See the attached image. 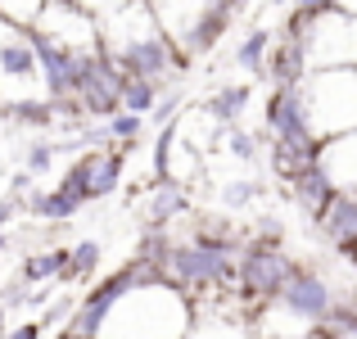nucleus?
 <instances>
[{
	"mask_svg": "<svg viewBox=\"0 0 357 339\" xmlns=\"http://www.w3.org/2000/svg\"><path fill=\"white\" fill-rule=\"evenodd\" d=\"M167 253H172V235H167V231H145V235H140V244H136V253H131V258L158 271V267H163V258H167Z\"/></svg>",
	"mask_w": 357,
	"mask_h": 339,
	"instance_id": "obj_28",
	"label": "nucleus"
},
{
	"mask_svg": "<svg viewBox=\"0 0 357 339\" xmlns=\"http://www.w3.org/2000/svg\"><path fill=\"white\" fill-rule=\"evenodd\" d=\"M14 213H18V199H14V195H5V199H0V235H9V222H14Z\"/></svg>",
	"mask_w": 357,
	"mask_h": 339,
	"instance_id": "obj_39",
	"label": "nucleus"
},
{
	"mask_svg": "<svg viewBox=\"0 0 357 339\" xmlns=\"http://www.w3.org/2000/svg\"><path fill=\"white\" fill-rule=\"evenodd\" d=\"M321 163H326V172H331V181L340 186V190H357V131L326 140Z\"/></svg>",
	"mask_w": 357,
	"mask_h": 339,
	"instance_id": "obj_16",
	"label": "nucleus"
},
{
	"mask_svg": "<svg viewBox=\"0 0 357 339\" xmlns=\"http://www.w3.org/2000/svg\"><path fill=\"white\" fill-rule=\"evenodd\" d=\"M5 339H45V326L41 322H23V326H14Z\"/></svg>",
	"mask_w": 357,
	"mask_h": 339,
	"instance_id": "obj_38",
	"label": "nucleus"
},
{
	"mask_svg": "<svg viewBox=\"0 0 357 339\" xmlns=\"http://www.w3.org/2000/svg\"><path fill=\"white\" fill-rule=\"evenodd\" d=\"M63 267H68V249H36V253L23 258L18 276H23L27 285H50V280L63 276Z\"/></svg>",
	"mask_w": 357,
	"mask_h": 339,
	"instance_id": "obj_21",
	"label": "nucleus"
},
{
	"mask_svg": "<svg viewBox=\"0 0 357 339\" xmlns=\"http://www.w3.org/2000/svg\"><path fill=\"white\" fill-rule=\"evenodd\" d=\"M285 190H289V199L298 204V209L307 213V218H317V213L331 204V195L340 190V186L331 181V172H326V163H312V167H303V172L294 176V181H285Z\"/></svg>",
	"mask_w": 357,
	"mask_h": 339,
	"instance_id": "obj_14",
	"label": "nucleus"
},
{
	"mask_svg": "<svg viewBox=\"0 0 357 339\" xmlns=\"http://www.w3.org/2000/svg\"><path fill=\"white\" fill-rule=\"evenodd\" d=\"M303 105L307 118H312L317 140H335V136H349L357 131V68H321V73H307L303 86Z\"/></svg>",
	"mask_w": 357,
	"mask_h": 339,
	"instance_id": "obj_3",
	"label": "nucleus"
},
{
	"mask_svg": "<svg viewBox=\"0 0 357 339\" xmlns=\"http://www.w3.org/2000/svg\"><path fill=\"white\" fill-rule=\"evenodd\" d=\"M0 82H14V86L41 82L36 50H32V27H14L5 18H0Z\"/></svg>",
	"mask_w": 357,
	"mask_h": 339,
	"instance_id": "obj_11",
	"label": "nucleus"
},
{
	"mask_svg": "<svg viewBox=\"0 0 357 339\" xmlns=\"http://www.w3.org/2000/svg\"><path fill=\"white\" fill-rule=\"evenodd\" d=\"M73 100L82 105V113L100 122H109L114 113H122V73L114 68V59H109L105 50L96 54H82V68H77V91H73Z\"/></svg>",
	"mask_w": 357,
	"mask_h": 339,
	"instance_id": "obj_7",
	"label": "nucleus"
},
{
	"mask_svg": "<svg viewBox=\"0 0 357 339\" xmlns=\"http://www.w3.org/2000/svg\"><path fill=\"white\" fill-rule=\"evenodd\" d=\"M27 294H32V285H27V280L18 276V280H9V285L0 289V303H5L9 312H14V308H23V303H27Z\"/></svg>",
	"mask_w": 357,
	"mask_h": 339,
	"instance_id": "obj_35",
	"label": "nucleus"
},
{
	"mask_svg": "<svg viewBox=\"0 0 357 339\" xmlns=\"http://www.w3.org/2000/svg\"><path fill=\"white\" fill-rule=\"evenodd\" d=\"M50 5V0H0V18L14 27H36V18H41V9Z\"/></svg>",
	"mask_w": 357,
	"mask_h": 339,
	"instance_id": "obj_31",
	"label": "nucleus"
},
{
	"mask_svg": "<svg viewBox=\"0 0 357 339\" xmlns=\"http://www.w3.org/2000/svg\"><path fill=\"white\" fill-rule=\"evenodd\" d=\"M317 231L331 240V249L340 253H353L357 249V190H335L331 204H326L321 213H317Z\"/></svg>",
	"mask_w": 357,
	"mask_h": 339,
	"instance_id": "obj_13",
	"label": "nucleus"
},
{
	"mask_svg": "<svg viewBox=\"0 0 357 339\" xmlns=\"http://www.w3.org/2000/svg\"><path fill=\"white\" fill-rule=\"evenodd\" d=\"M335 303H340V289H335L317 267L298 262V271L285 280V289H280V299H276L271 308H276V312H285L289 322L312 326V331H317V326H321L326 317L335 312Z\"/></svg>",
	"mask_w": 357,
	"mask_h": 339,
	"instance_id": "obj_6",
	"label": "nucleus"
},
{
	"mask_svg": "<svg viewBox=\"0 0 357 339\" xmlns=\"http://www.w3.org/2000/svg\"><path fill=\"white\" fill-rule=\"evenodd\" d=\"M145 136V118L140 113H114L109 118V145H136V140Z\"/></svg>",
	"mask_w": 357,
	"mask_h": 339,
	"instance_id": "obj_30",
	"label": "nucleus"
},
{
	"mask_svg": "<svg viewBox=\"0 0 357 339\" xmlns=\"http://www.w3.org/2000/svg\"><path fill=\"white\" fill-rule=\"evenodd\" d=\"M258 199H262L258 176H240V181H222L218 186V204L227 213H240V209H249V204H258Z\"/></svg>",
	"mask_w": 357,
	"mask_h": 339,
	"instance_id": "obj_25",
	"label": "nucleus"
},
{
	"mask_svg": "<svg viewBox=\"0 0 357 339\" xmlns=\"http://www.w3.org/2000/svg\"><path fill=\"white\" fill-rule=\"evenodd\" d=\"M122 163H127V149H86V154H77L68 167H63L59 176V190L73 195V199L86 209V204L96 199H109V195L122 186Z\"/></svg>",
	"mask_w": 357,
	"mask_h": 339,
	"instance_id": "obj_5",
	"label": "nucleus"
},
{
	"mask_svg": "<svg viewBox=\"0 0 357 339\" xmlns=\"http://www.w3.org/2000/svg\"><path fill=\"white\" fill-rule=\"evenodd\" d=\"M271 45H276V41H271V32H267V27H253V32L244 36L236 50H231V63H236L240 73H249V77H258V73H267Z\"/></svg>",
	"mask_w": 357,
	"mask_h": 339,
	"instance_id": "obj_20",
	"label": "nucleus"
},
{
	"mask_svg": "<svg viewBox=\"0 0 357 339\" xmlns=\"http://www.w3.org/2000/svg\"><path fill=\"white\" fill-rule=\"evenodd\" d=\"M32 50H36V73H41L45 100H73L82 54L68 50V45H59V41H50V36H41V32H32Z\"/></svg>",
	"mask_w": 357,
	"mask_h": 339,
	"instance_id": "obj_9",
	"label": "nucleus"
},
{
	"mask_svg": "<svg viewBox=\"0 0 357 339\" xmlns=\"http://www.w3.org/2000/svg\"><path fill=\"white\" fill-rule=\"evenodd\" d=\"M312 339H357V303L340 299V303H335V312L312 331Z\"/></svg>",
	"mask_w": 357,
	"mask_h": 339,
	"instance_id": "obj_24",
	"label": "nucleus"
},
{
	"mask_svg": "<svg viewBox=\"0 0 357 339\" xmlns=\"http://www.w3.org/2000/svg\"><path fill=\"white\" fill-rule=\"evenodd\" d=\"M185 339H253V335H249V326L231 322V317H204V322L195 317V331Z\"/></svg>",
	"mask_w": 357,
	"mask_h": 339,
	"instance_id": "obj_26",
	"label": "nucleus"
},
{
	"mask_svg": "<svg viewBox=\"0 0 357 339\" xmlns=\"http://www.w3.org/2000/svg\"><path fill=\"white\" fill-rule=\"evenodd\" d=\"M158 100H163V86H158V82L127 77V73H122V109H127V113H140V118H149V113L158 109Z\"/></svg>",
	"mask_w": 357,
	"mask_h": 339,
	"instance_id": "obj_23",
	"label": "nucleus"
},
{
	"mask_svg": "<svg viewBox=\"0 0 357 339\" xmlns=\"http://www.w3.org/2000/svg\"><path fill=\"white\" fill-rule=\"evenodd\" d=\"M23 209L32 213L36 222H54V226H59V222L77 218L82 204L73 199V195H63L59 186H54V190H27V195H23Z\"/></svg>",
	"mask_w": 357,
	"mask_h": 339,
	"instance_id": "obj_18",
	"label": "nucleus"
},
{
	"mask_svg": "<svg viewBox=\"0 0 357 339\" xmlns=\"http://www.w3.org/2000/svg\"><path fill=\"white\" fill-rule=\"evenodd\" d=\"M82 9H91L96 18H109V14H118L122 5H131V0H77Z\"/></svg>",
	"mask_w": 357,
	"mask_h": 339,
	"instance_id": "obj_37",
	"label": "nucleus"
},
{
	"mask_svg": "<svg viewBox=\"0 0 357 339\" xmlns=\"http://www.w3.org/2000/svg\"><path fill=\"white\" fill-rule=\"evenodd\" d=\"M0 335H9V308L0 303Z\"/></svg>",
	"mask_w": 357,
	"mask_h": 339,
	"instance_id": "obj_40",
	"label": "nucleus"
},
{
	"mask_svg": "<svg viewBox=\"0 0 357 339\" xmlns=\"http://www.w3.org/2000/svg\"><path fill=\"white\" fill-rule=\"evenodd\" d=\"M262 122H267V136L271 140H289V145H321L317 131H312V118H307L303 91H276V86H271Z\"/></svg>",
	"mask_w": 357,
	"mask_h": 339,
	"instance_id": "obj_10",
	"label": "nucleus"
},
{
	"mask_svg": "<svg viewBox=\"0 0 357 339\" xmlns=\"http://www.w3.org/2000/svg\"><path fill=\"white\" fill-rule=\"evenodd\" d=\"M0 122L27 127V131H45V127L59 122V109H54V100H45V96H23V100H5V105H0Z\"/></svg>",
	"mask_w": 357,
	"mask_h": 339,
	"instance_id": "obj_15",
	"label": "nucleus"
},
{
	"mask_svg": "<svg viewBox=\"0 0 357 339\" xmlns=\"http://www.w3.org/2000/svg\"><path fill=\"white\" fill-rule=\"evenodd\" d=\"M222 149H227L236 163L253 167V163H258V149H262V145H258V136H253L249 127H240V122H236V127H227V140H222Z\"/></svg>",
	"mask_w": 357,
	"mask_h": 339,
	"instance_id": "obj_27",
	"label": "nucleus"
},
{
	"mask_svg": "<svg viewBox=\"0 0 357 339\" xmlns=\"http://www.w3.org/2000/svg\"><path fill=\"white\" fill-rule=\"evenodd\" d=\"M0 339H5V335H0Z\"/></svg>",
	"mask_w": 357,
	"mask_h": 339,
	"instance_id": "obj_42",
	"label": "nucleus"
},
{
	"mask_svg": "<svg viewBox=\"0 0 357 339\" xmlns=\"http://www.w3.org/2000/svg\"><path fill=\"white\" fill-rule=\"evenodd\" d=\"M294 9L303 18H312V23H321V18H335L344 9V0H294Z\"/></svg>",
	"mask_w": 357,
	"mask_h": 339,
	"instance_id": "obj_32",
	"label": "nucleus"
},
{
	"mask_svg": "<svg viewBox=\"0 0 357 339\" xmlns=\"http://www.w3.org/2000/svg\"><path fill=\"white\" fill-rule=\"evenodd\" d=\"M100 240H77V244H68V267H63V276H59V285H86L91 276L100 271Z\"/></svg>",
	"mask_w": 357,
	"mask_h": 339,
	"instance_id": "obj_22",
	"label": "nucleus"
},
{
	"mask_svg": "<svg viewBox=\"0 0 357 339\" xmlns=\"http://www.w3.org/2000/svg\"><path fill=\"white\" fill-rule=\"evenodd\" d=\"M294 271H298V258H289L285 249H267V244L244 240L240 262H236V294L249 308H271Z\"/></svg>",
	"mask_w": 357,
	"mask_h": 339,
	"instance_id": "obj_4",
	"label": "nucleus"
},
{
	"mask_svg": "<svg viewBox=\"0 0 357 339\" xmlns=\"http://www.w3.org/2000/svg\"><path fill=\"white\" fill-rule=\"evenodd\" d=\"M190 331H195V299L154 280V285L131 289L122 299L100 339H185Z\"/></svg>",
	"mask_w": 357,
	"mask_h": 339,
	"instance_id": "obj_2",
	"label": "nucleus"
},
{
	"mask_svg": "<svg viewBox=\"0 0 357 339\" xmlns=\"http://www.w3.org/2000/svg\"><path fill=\"white\" fill-rule=\"evenodd\" d=\"M176 118H181V96H163V100H158V109L154 113H149V127H167V122H176Z\"/></svg>",
	"mask_w": 357,
	"mask_h": 339,
	"instance_id": "obj_33",
	"label": "nucleus"
},
{
	"mask_svg": "<svg viewBox=\"0 0 357 339\" xmlns=\"http://www.w3.org/2000/svg\"><path fill=\"white\" fill-rule=\"evenodd\" d=\"M249 100H253V86H244V82H222V86L208 96V105H204V109H208L222 127H236L240 113L249 109Z\"/></svg>",
	"mask_w": 357,
	"mask_h": 339,
	"instance_id": "obj_19",
	"label": "nucleus"
},
{
	"mask_svg": "<svg viewBox=\"0 0 357 339\" xmlns=\"http://www.w3.org/2000/svg\"><path fill=\"white\" fill-rule=\"evenodd\" d=\"M59 339H77V335H68V331H63V335H59Z\"/></svg>",
	"mask_w": 357,
	"mask_h": 339,
	"instance_id": "obj_41",
	"label": "nucleus"
},
{
	"mask_svg": "<svg viewBox=\"0 0 357 339\" xmlns=\"http://www.w3.org/2000/svg\"><path fill=\"white\" fill-rule=\"evenodd\" d=\"M190 213V186L181 181H149L145 199H140V226L145 231H167L176 218Z\"/></svg>",
	"mask_w": 357,
	"mask_h": 339,
	"instance_id": "obj_12",
	"label": "nucleus"
},
{
	"mask_svg": "<svg viewBox=\"0 0 357 339\" xmlns=\"http://www.w3.org/2000/svg\"><path fill=\"white\" fill-rule=\"evenodd\" d=\"M73 308H77V303H73V299H59V303H50V308H45V312H41V326H45V331H50V326H68V317H73Z\"/></svg>",
	"mask_w": 357,
	"mask_h": 339,
	"instance_id": "obj_36",
	"label": "nucleus"
},
{
	"mask_svg": "<svg viewBox=\"0 0 357 339\" xmlns=\"http://www.w3.org/2000/svg\"><path fill=\"white\" fill-rule=\"evenodd\" d=\"M54 158H59V140H32V145L23 149V172L27 176H45L54 167Z\"/></svg>",
	"mask_w": 357,
	"mask_h": 339,
	"instance_id": "obj_29",
	"label": "nucleus"
},
{
	"mask_svg": "<svg viewBox=\"0 0 357 339\" xmlns=\"http://www.w3.org/2000/svg\"><path fill=\"white\" fill-rule=\"evenodd\" d=\"M280 235H285V231H280L276 218H258V226H253L249 240H253V244H267V249H280Z\"/></svg>",
	"mask_w": 357,
	"mask_h": 339,
	"instance_id": "obj_34",
	"label": "nucleus"
},
{
	"mask_svg": "<svg viewBox=\"0 0 357 339\" xmlns=\"http://www.w3.org/2000/svg\"><path fill=\"white\" fill-rule=\"evenodd\" d=\"M32 32L50 36V41L68 45V50H77V54H96L100 50V18L91 14V9H82L77 0H50V5L41 9V18H36Z\"/></svg>",
	"mask_w": 357,
	"mask_h": 339,
	"instance_id": "obj_8",
	"label": "nucleus"
},
{
	"mask_svg": "<svg viewBox=\"0 0 357 339\" xmlns=\"http://www.w3.org/2000/svg\"><path fill=\"white\" fill-rule=\"evenodd\" d=\"M100 50L114 59L118 73L127 77H145L163 86L172 73H185L190 59L172 45V36L163 32L154 14V0H131L118 14L100 18Z\"/></svg>",
	"mask_w": 357,
	"mask_h": 339,
	"instance_id": "obj_1",
	"label": "nucleus"
},
{
	"mask_svg": "<svg viewBox=\"0 0 357 339\" xmlns=\"http://www.w3.org/2000/svg\"><path fill=\"white\" fill-rule=\"evenodd\" d=\"M321 149L326 145H289V140H267V163L280 181H294L303 167L321 163Z\"/></svg>",
	"mask_w": 357,
	"mask_h": 339,
	"instance_id": "obj_17",
	"label": "nucleus"
}]
</instances>
